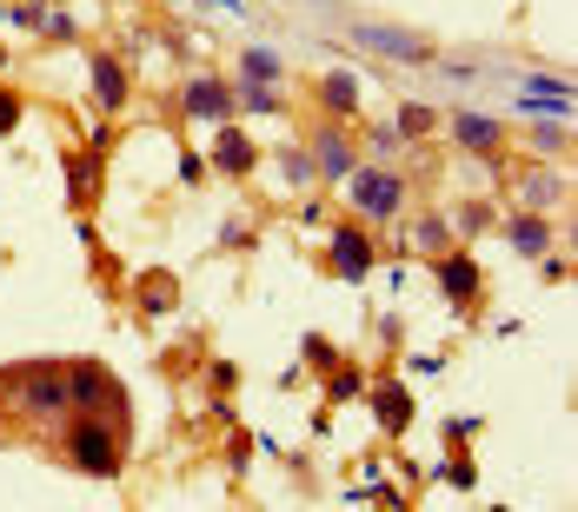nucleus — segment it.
Returning <instances> with one entry per match:
<instances>
[{
  "label": "nucleus",
  "instance_id": "1",
  "mask_svg": "<svg viewBox=\"0 0 578 512\" xmlns=\"http://www.w3.org/2000/svg\"><path fill=\"white\" fill-rule=\"evenodd\" d=\"M67 406H73V413H107L120 433H126V420H133L126 386H120L107 367H93V360H73V367H67Z\"/></svg>",
  "mask_w": 578,
  "mask_h": 512
},
{
  "label": "nucleus",
  "instance_id": "2",
  "mask_svg": "<svg viewBox=\"0 0 578 512\" xmlns=\"http://www.w3.org/2000/svg\"><path fill=\"white\" fill-rule=\"evenodd\" d=\"M120 426L113 420H100V413H73L67 420V460L80 466V473H93V480H113L120 473Z\"/></svg>",
  "mask_w": 578,
  "mask_h": 512
},
{
  "label": "nucleus",
  "instance_id": "3",
  "mask_svg": "<svg viewBox=\"0 0 578 512\" xmlns=\"http://www.w3.org/2000/svg\"><path fill=\"white\" fill-rule=\"evenodd\" d=\"M339 193H346V207L366 213V220H399V207H406V173H393V167H353V173L339 180Z\"/></svg>",
  "mask_w": 578,
  "mask_h": 512
},
{
  "label": "nucleus",
  "instance_id": "4",
  "mask_svg": "<svg viewBox=\"0 0 578 512\" xmlns=\"http://www.w3.org/2000/svg\"><path fill=\"white\" fill-rule=\"evenodd\" d=\"M433 273H439V293H446L459 313H473V307L486 300V273H479V260H473L459 240H453L446 253H433Z\"/></svg>",
  "mask_w": 578,
  "mask_h": 512
},
{
  "label": "nucleus",
  "instance_id": "5",
  "mask_svg": "<svg viewBox=\"0 0 578 512\" xmlns=\"http://www.w3.org/2000/svg\"><path fill=\"white\" fill-rule=\"evenodd\" d=\"M353 40H359V47H373V53H386V60H399V67H433V60H439L426 33L379 27V20H353Z\"/></svg>",
  "mask_w": 578,
  "mask_h": 512
},
{
  "label": "nucleus",
  "instance_id": "6",
  "mask_svg": "<svg viewBox=\"0 0 578 512\" xmlns=\"http://www.w3.org/2000/svg\"><path fill=\"white\" fill-rule=\"evenodd\" d=\"M20 380V406L27 413H67V367H47V360H33V367H20L13 373Z\"/></svg>",
  "mask_w": 578,
  "mask_h": 512
},
{
  "label": "nucleus",
  "instance_id": "7",
  "mask_svg": "<svg viewBox=\"0 0 578 512\" xmlns=\"http://www.w3.org/2000/svg\"><path fill=\"white\" fill-rule=\"evenodd\" d=\"M326 260H333V273L339 280H373V260H379V247H373V233L366 227H333V247H326Z\"/></svg>",
  "mask_w": 578,
  "mask_h": 512
},
{
  "label": "nucleus",
  "instance_id": "8",
  "mask_svg": "<svg viewBox=\"0 0 578 512\" xmlns=\"http://www.w3.org/2000/svg\"><path fill=\"white\" fill-rule=\"evenodd\" d=\"M313 167H320V180L326 187H339L359 160H353V133H346V120H326L320 127V140H313Z\"/></svg>",
  "mask_w": 578,
  "mask_h": 512
},
{
  "label": "nucleus",
  "instance_id": "9",
  "mask_svg": "<svg viewBox=\"0 0 578 512\" xmlns=\"http://www.w3.org/2000/svg\"><path fill=\"white\" fill-rule=\"evenodd\" d=\"M87 87H93L100 113H120V107H126V93H133V80H126V60H113V53H93V60H87Z\"/></svg>",
  "mask_w": 578,
  "mask_h": 512
},
{
  "label": "nucleus",
  "instance_id": "10",
  "mask_svg": "<svg viewBox=\"0 0 578 512\" xmlns=\"http://www.w3.org/2000/svg\"><path fill=\"white\" fill-rule=\"evenodd\" d=\"M180 107H186L193 120H213V127H220V120H233V87L213 80V73H193L186 93H180Z\"/></svg>",
  "mask_w": 578,
  "mask_h": 512
},
{
  "label": "nucleus",
  "instance_id": "11",
  "mask_svg": "<svg viewBox=\"0 0 578 512\" xmlns=\"http://www.w3.org/2000/svg\"><path fill=\"white\" fill-rule=\"evenodd\" d=\"M206 167H220L226 180H246L253 167H260V147L233 127V120H220V140H213V153H206Z\"/></svg>",
  "mask_w": 578,
  "mask_h": 512
},
{
  "label": "nucleus",
  "instance_id": "12",
  "mask_svg": "<svg viewBox=\"0 0 578 512\" xmlns=\"http://www.w3.org/2000/svg\"><path fill=\"white\" fill-rule=\"evenodd\" d=\"M446 133H453L466 153H499V147H506V120L473 113V107H466V113H453V120H446Z\"/></svg>",
  "mask_w": 578,
  "mask_h": 512
},
{
  "label": "nucleus",
  "instance_id": "13",
  "mask_svg": "<svg viewBox=\"0 0 578 512\" xmlns=\"http://www.w3.org/2000/svg\"><path fill=\"white\" fill-rule=\"evenodd\" d=\"M366 400H373V413H379V433H406V426H413V393H406V380H373Z\"/></svg>",
  "mask_w": 578,
  "mask_h": 512
},
{
  "label": "nucleus",
  "instance_id": "14",
  "mask_svg": "<svg viewBox=\"0 0 578 512\" xmlns=\"http://www.w3.org/2000/svg\"><path fill=\"white\" fill-rule=\"evenodd\" d=\"M320 107H326V120H359V80L346 67H333L320 80Z\"/></svg>",
  "mask_w": 578,
  "mask_h": 512
},
{
  "label": "nucleus",
  "instance_id": "15",
  "mask_svg": "<svg viewBox=\"0 0 578 512\" xmlns=\"http://www.w3.org/2000/svg\"><path fill=\"white\" fill-rule=\"evenodd\" d=\"M506 240H513V253L539 260V253H552V220L546 213H513L506 220Z\"/></svg>",
  "mask_w": 578,
  "mask_h": 512
},
{
  "label": "nucleus",
  "instance_id": "16",
  "mask_svg": "<svg viewBox=\"0 0 578 512\" xmlns=\"http://www.w3.org/2000/svg\"><path fill=\"white\" fill-rule=\"evenodd\" d=\"M519 107H559V113H572V107H578V93H572V80L533 73V80H519Z\"/></svg>",
  "mask_w": 578,
  "mask_h": 512
},
{
  "label": "nucleus",
  "instance_id": "17",
  "mask_svg": "<svg viewBox=\"0 0 578 512\" xmlns=\"http://www.w3.org/2000/svg\"><path fill=\"white\" fill-rule=\"evenodd\" d=\"M280 73H286V67H280V53H266V47H246V53H240V80L280 87Z\"/></svg>",
  "mask_w": 578,
  "mask_h": 512
},
{
  "label": "nucleus",
  "instance_id": "18",
  "mask_svg": "<svg viewBox=\"0 0 578 512\" xmlns=\"http://www.w3.org/2000/svg\"><path fill=\"white\" fill-rule=\"evenodd\" d=\"M359 393H366V373L333 360V367H326V400H333V406H346V400H359Z\"/></svg>",
  "mask_w": 578,
  "mask_h": 512
},
{
  "label": "nucleus",
  "instance_id": "19",
  "mask_svg": "<svg viewBox=\"0 0 578 512\" xmlns=\"http://www.w3.org/2000/svg\"><path fill=\"white\" fill-rule=\"evenodd\" d=\"M233 107H246V113H280L286 100H280V87H260V80H240V87H233Z\"/></svg>",
  "mask_w": 578,
  "mask_h": 512
},
{
  "label": "nucleus",
  "instance_id": "20",
  "mask_svg": "<svg viewBox=\"0 0 578 512\" xmlns=\"http://www.w3.org/2000/svg\"><path fill=\"white\" fill-rule=\"evenodd\" d=\"M413 240H419L426 253H446L459 233H453V220H446V213H426V220H413Z\"/></svg>",
  "mask_w": 578,
  "mask_h": 512
},
{
  "label": "nucleus",
  "instance_id": "21",
  "mask_svg": "<svg viewBox=\"0 0 578 512\" xmlns=\"http://www.w3.org/2000/svg\"><path fill=\"white\" fill-rule=\"evenodd\" d=\"M173 300H180L173 273H146V287H140V307H146V313H173Z\"/></svg>",
  "mask_w": 578,
  "mask_h": 512
},
{
  "label": "nucleus",
  "instance_id": "22",
  "mask_svg": "<svg viewBox=\"0 0 578 512\" xmlns=\"http://www.w3.org/2000/svg\"><path fill=\"white\" fill-rule=\"evenodd\" d=\"M433 127H439V113H433L426 100H406V107H399V140H419V133H433Z\"/></svg>",
  "mask_w": 578,
  "mask_h": 512
},
{
  "label": "nucleus",
  "instance_id": "23",
  "mask_svg": "<svg viewBox=\"0 0 578 512\" xmlns=\"http://www.w3.org/2000/svg\"><path fill=\"white\" fill-rule=\"evenodd\" d=\"M280 167H286V180H293V187H313V180H320L313 147H286V153H280Z\"/></svg>",
  "mask_w": 578,
  "mask_h": 512
},
{
  "label": "nucleus",
  "instance_id": "24",
  "mask_svg": "<svg viewBox=\"0 0 578 512\" xmlns=\"http://www.w3.org/2000/svg\"><path fill=\"white\" fill-rule=\"evenodd\" d=\"M67 173H73V207H80V200H93V173H100V153H73V160H67Z\"/></svg>",
  "mask_w": 578,
  "mask_h": 512
},
{
  "label": "nucleus",
  "instance_id": "25",
  "mask_svg": "<svg viewBox=\"0 0 578 512\" xmlns=\"http://www.w3.org/2000/svg\"><path fill=\"white\" fill-rule=\"evenodd\" d=\"M0 13H7L13 27H27V33H40V27H47V7H40V0H20V7H0Z\"/></svg>",
  "mask_w": 578,
  "mask_h": 512
},
{
  "label": "nucleus",
  "instance_id": "26",
  "mask_svg": "<svg viewBox=\"0 0 578 512\" xmlns=\"http://www.w3.org/2000/svg\"><path fill=\"white\" fill-rule=\"evenodd\" d=\"M526 193H533L539 207H552V200H566V180H559V173H533V180H526Z\"/></svg>",
  "mask_w": 578,
  "mask_h": 512
},
{
  "label": "nucleus",
  "instance_id": "27",
  "mask_svg": "<svg viewBox=\"0 0 578 512\" xmlns=\"http://www.w3.org/2000/svg\"><path fill=\"white\" fill-rule=\"evenodd\" d=\"M40 33H53V40H73V33H80V20H73L67 7H47V27H40Z\"/></svg>",
  "mask_w": 578,
  "mask_h": 512
},
{
  "label": "nucleus",
  "instance_id": "28",
  "mask_svg": "<svg viewBox=\"0 0 578 512\" xmlns=\"http://www.w3.org/2000/svg\"><path fill=\"white\" fill-rule=\"evenodd\" d=\"M300 353H306V367H313V373H326V367L339 360V353H333V340H320V333H313V340H306Z\"/></svg>",
  "mask_w": 578,
  "mask_h": 512
},
{
  "label": "nucleus",
  "instance_id": "29",
  "mask_svg": "<svg viewBox=\"0 0 578 512\" xmlns=\"http://www.w3.org/2000/svg\"><path fill=\"white\" fill-rule=\"evenodd\" d=\"M453 233H486V200H466L459 207V227Z\"/></svg>",
  "mask_w": 578,
  "mask_h": 512
},
{
  "label": "nucleus",
  "instance_id": "30",
  "mask_svg": "<svg viewBox=\"0 0 578 512\" xmlns=\"http://www.w3.org/2000/svg\"><path fill=\"white\" fill-rule=\"evenodd\" d=\"M180 180H186V187H200V180H206V153H193V147H186V153H180Z\"/></svg>",
  "mask_w": 578,
  "mask_h": 512
},
{
  "label": "nucleus",
  "instance_id": "31",
  "mask_svg": "<svg viewBox=\"0 0 578 512\" xmlns=\"http://www.w3.org/2000/svg\"><path fill=\"white\" fill-rule=\"evenodd\" d=\"M446 480H453V486H466V493L479 486V473H473V460H459V446H453V466H446Z\"/></svg>",
  "mask_w": 578,
  "mask_h": 512
},
{
  "label": "nucleus",
  "instance_id": "32",
  "mask_svg": "<svg viewBox=\"0 0 578 512\" xmlns=\"http://www.w3.org/2000/svg\"><path fill=\"white\" fill-rule=\"evenodd\" d=\"M206 380H213V393H233V380H240V373H233L226 360H213V367H206Z\"/></svg>",
  "mask_w": 578,
  "mask_h": 512
},
{
  "label": "nucleus",
  "instance_id": "33",
  "mask_svg": "<svg viewBox=\"0 0 578 512\" xmlns=\"http://www.w3.org/2000/svg\"><path fill=\"white\" fill-rule=\"evenodd\" d=\"M13 127H20V100L0 87V133H13Z\"/></svg>",
  "mask_w": 578,
  "mask_h": 512
},
{
  "label": "nucleus",
  "instance_id": "34",
  "mask_svg": "<svg viewBox=\"0 0 578 512\" xmlns=\"http://www.w3.org/2000/svg\"><path fill=\"white\" fill-rule=\"evenodd\" d=\"M206 7H226V13H240V0H206Z\"/></svg>",
  "mask_w": 578,
  "mask_h": 512
}]
</instances>
